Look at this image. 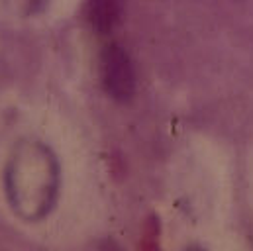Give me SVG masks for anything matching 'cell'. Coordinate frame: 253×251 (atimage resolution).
<instances>
[{"instance_id":"2","label":"cell","mask_w":253,"mask_h":251,"mask_svg":"<svg viewBox=\"0 0 253 251\" xmlns=\"http://www.w3.org/2000/svg\"><path fill=\"white\" fill-rule=\"evenodd\" d=\"M102 83L108 94L116 100H129L135 90V75L127 53L116 43L104 47L100 57Z\"/></svg>"},{"instance_id":"4","label":"cell","mask_w":253,"mask_h":251,"mask_svg":"<svg viewBox=\"0 0 253 251\" xmlns=\"http://www.w3.org/2000/svg\"><path fill=\"white\" fill-rule=\"evenodd\" d=\"M6 4L18 12V14H24V16H32V14H38L43 10V6L47 4V0H6Z\"/></svg>"},{"instance_id":"1","label":"cell","mask_w":253,"mask_h":251,"mask_svg":"<svg viewBox=\"0 0 253 251\" xmlns=\"http://www.w3.org/2000/svg\"><path fill=\"white\" fill-rule=\"evenodd\" d=\"M12 210L28 220L45 218L59 194V165L47 145L36 139L20 141L4 173Z\"/></svg>"},{"instance_id":"3","label":"cell","mask_w":253,"mask_h":251,"mask_svg":"<svg viewBox=\"0 0 253 251\" xmlns=\"http://www.w3.org/2000/svg\"><path fill=\"white\" fill-rule=\"evenodd\" d=\"M86 16H88L90 26L96 32L108 34L118 22L120 4H118V0H88Z\"/></svg>"},{"instance_id":"5","label":"cell","mask_w":253,"mask_h":251,"mask_svg":"<svg viewBox=\"0 0 253 251\" xmlns=\"http://www.w3.org/2000/svg\"><path fill=\"white\" fill-rule=\"evenodd\" d=\"M104 251H114V250H104Z\"/></svg>"}]
</instances>
